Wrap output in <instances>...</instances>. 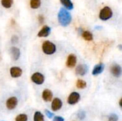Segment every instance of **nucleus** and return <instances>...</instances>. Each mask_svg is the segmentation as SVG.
<instances>
[{
    "instance_id": "obj_1",
    "label": "nucleus",
    "mask_w": 122,
    "mask_h": 121,
    "mask_svg": "<svg viewBox=\"0 0 122 121\" xmlns=\"http://www.w3.org/2000/svg\"><path fill=\"white\" fill-rule=\"evenodd\" d=\"M58 20L61 26H66L71 21V16L69 13V11L61 8L58 14Z\"/></svg>"
},
{
    "instance_id": "obj_2",
    "label": "nucleus",
    "mask_w": 122,
    "mask_h": 121,
    "mask_svg": "<svg viewBox=\"0 0 122 121\" xmlns=\"http://www.w3.org/2000/svg\"><path fill=\"white\" fill-rule=\"evenodd\" d=\"M42 51L46 55H52L56 52V47L54 43L49 41H46L42 44Z\"/></svg>"
},
{
    "instance_id": "obj_3",
    "label": "nucleus",
    "mask_w": 122,
    "mask_h": 121,
    "mask_svg": "<svg viewBox=\"0 0 122 121\" xmlns=\"http://www.w3.org/2000/svg\"><path fill=\"white\" fill-rule=\"evenodd\" d=\"M112 15H113V12L111 8H109V6H105L101 10L99 13V18L102 21H107L111 19Z\"/></svg>"
},
{
    "instance_id": "obj_4",
    "label": "nucleus",
    "mask_w": 122,
    "mask_h": 121,
    "mask_svg": "<svg viewBox=\"0 0 122 121\" xmlns=\"http://www.w3.org/2000/svg\"><path fill=\"white\" fill-rule=\"evenodd\" d=\"M31 79L32 82L34 83L35 84L41 85L44 83L45 78H44V76L42 73H41L39 72H36V73L32 74Z\"/></svg>"
},
{
    "instance_id": "obj_5",
    "label": "nucleus",
    "mask_w": 122,
    "mask_h": 121,
    "mask_svg": "<svg viewBox=\"0 0 122 121\" xmlns=\"http://www.w3.org/2000/svg\"><path fill=\"white\" fill-rule=\"evenodd\" d=\"M80 94L77 92H73L71 93L69 97H68V99H67V102L70 105H75L76 104L79 100H80Z\"/></svg>"
},
{
    "instance_id": "obj_6",
    "label": "nucleus",
    "mask_w": 122,
    "mask_h": 121,
    "mask_svg": "<svg viewBox=\"0 0 122 121\" xmlns=\"http://www.w3.org/2000/svg\"><path fill=\"white\" fill-rule=\"evenodd\" d=\"M18 104V100L16 98V97H10L9 98H8L6 100V106L7 108V109L11 111L14 110Z\"/></svg>"
},
{
    "instance_id": "obj_7",
    "label": "nucleus",
    "mask_w": 122,
    "mask_h": 121,
    "mask_svg": "<svg viewBox=\"0 0 122 121\" xmlns=\"http://www.w3.org/2000/svg\"><path fill=\"white\" fill-rule=\"evenodd\" d=\"M76 61H77L76 56L74 54H69L67 57V60L66 63V66L68 68H74L76 64Z\"/></svg>"
},
{
    "instance_id": "obj_8",
    "label": "nucleus",
    "mask_w": 122,
    "mask_h": 121,
    "mask_svg": "<svg viewBox=\"0 0 122 121\" xmlns=\"http://www.w3.org/2000/svg\"><path fill=\"white\" fill-rule=\"evenodd\" d=\"M111 73L114 77H120L122 75V67L119 64H113L111 67Z\"/></svg>"
},
{
    "instance_id": "obj_9",
    "label": "nucleus",
    "mask_w": 122,
    "mask_h": 121,
    "mask_svg": "<svg viewBox=\"0 0 122 121\" xmlns=\"http://www.w3.org/2000/svg\"><path fill=\"white\" fill-rule=\"evenodd\" d=\"M10 75L12 78H19L22 75V70L17 66L11 67L10 68Z\"/></svg>"
},
{
    "instance_id": "obj_10",
    "label": "nucleus",
    "mask_w": 122,
    "mask_h": 121,
    "mask_svg": "<svg viewBox=\"0 0 122 121\" xmlns=\"http://www.w3.org/2000/svg\"><path fill=\"white\" fill-rule=\"evenodd\" d=\"M51 109L53 111H57L59 110H60L62 107V101L61 99L56 98L52 101L51 103Z\"/></svg>"
},
{
    "instance_id": "obj_11",
    "label": "nucleus",
    "mask_w": 122,
    "mask_h": 121,
    "mask_svg": "<svg viewBox=\"0 0 122 121\" xmlns=\"http://www.w3.org/2000/svg\"><path fill=\"white\" fill-rule=\"evenodd\" d=\"M88 72V66L86 64H80L76 68V73L79 76H84Z\"/></svg>"
},
{
    "instance_id": "obj_12",
    "label": "nucleus",
    "mask_w": 122,
    "mask_h": 121,
    "mask_svg": "<svg viewBox=\"0 0 122 121\" xmlns=\"http://www.w3.org/2000/svg\"><path fill=\"white\" fill-rule=\"evenodd\" d=\"M104 68H105V65H104V63H102L96 65V66L94 67L93 70H92V75H94V76H97V75L101 74V73L104 71Z\"/></svg>"
},
{
    "instance_id": "obj_13",
    "label": "nucleus",
    "mask_w": 122,
    "mask_h": 121,
    "mask_svg": "<svg viewBox=\"0 0 122 121\" xmlns=\"http://www.w3.org/2000/svg\"><path fill=\"white\" fill-rule=\"evenodd\" d=\"M42 98L46 102H49L52 101L53 98V93L51 90L49 89H45L42 92Z\"/></svg>"
},
{
    "instance_id": "obj_14",
    "label": "nucleus",
    "mask_w": 122,
    "mask_h": 121,
    "mask_svg": "<svg viewBox=\"0 0 122 121\" xmlns=\"http://www.w3.org/2000/svg\"><path fill=\"white\" fill-rule=\"evenodd\" d=\"M51 33V28L48 26H44L38 33L39 37H47Z\"/></svg>"
},
{
    "instance_id": "obj_15",
    "label": "nucleus",
    "mask_w": 122,
    "mask_h": 121,
    "mask_svg": "<svg viewBox=\"0 0 122 121\" xmlns=\"http://www.w3.org/2000/svg\"><path fill=\"white\" fill-rule=\"evenodd\" d=\"M10 52H11V57L14 60V61H16L19 58V56H20V50L16 48V47H11V49H10Z\"/></svg>"
},
{
    "instance_id": "obj_16",
    "label": "nucleus",
    "mask_w": 122,
    "mask_h": 121,
    "mask_svg": "<svg viewBox=\"0 0 122 121\" xmlns=\"http://www.w3.org/2000/svg\"><path fill=\"white\" fill-rule=\"evenodd\" d=\"M60 1L62 4V5L64 6L65 8H66L67 9L71 10L74 8L73 4L71 1V0H60Z\"/></svg>"
},
{
    "instance_id": "obj_17",
    "label": "nucleus",
    "mask_w": 122,
    "mask_h": 121,
    "mask_svg": "<svg viewBox=\"0 0 122 121\" xmlns=\"http://www.w3.org/2000/svg\"><path fill=\"white\" fill-rule=\"evenodd\" d=\"M82 37L86 40V41H92L93 40V35L89 31H85L82 33Z\"/></svg>"
},
{
    "instance_id": "obj_18",
    "label": "nucleus",
    "mask_w": 122,
    "mask_h": 121,
    "mask_svg": "<svg viewBox=\"0 0 122 121\" xmlns=\"http://www.w3.org/2000/svg\"><path fill=\"white\" fill-rule=\"evenodd\" d=\"M34 121H44V115L39 111L35 112L34 115Z\"/></svg>"
},
{
    "instance_id": "obj_19",
    "label": "nucleus",
    "mask_w": 122,
    "mask_h": 121,
    "mask_svg": "<svg viewBox=\"0 0 122 121\" xmlns=\"http://www.w3.org/2000/svg\"><path fill=\"white\" fill-rule=\"evenodd\" d=\"M41 6V0H30V6L32 9H38Z\"/></svg>"
},
{
    "instance_id": "obj_20",
    "label": "nucleus",
    "mask_w": 122,
    "mask_h": 121,
    "mask_svg": "<svg viewBox=\"0 0 122 121\" xmlns=\"http://www.w3.org/2000/svg\"><path fill=\"white\" fill-rule=\"evenodd\" d=\"M1 5L4 7H5L6 9H9L12 6L13 0H1Z\"/></svg>"
},
{
    "instance_id": "obj_21",
    "label": "nucleus",
    "mask_w": 122,
    "mask_h": 121,
    "mask_svg": "<svg viewBox=\"0 0 122 121\" xmlns=\"http://www.w3.org/2000/svg\"><path fill=\"white\" fill-rule=\"evenodd\" d=\"M76 87L79 89H84L86 87V83L84 80L79 79L76 82Z\"/></svg>"
},
{
    "instance_id": "obj_22",
    "label": "nucleus",
    "mask_w": 122,
    "mask_h": 121,
    "mask_svg": "<svg viewBox=\"0 0 122 121\" xmlns=\"http://www.w3.org/2000/svg\"><path fill=\"white\" fill-rule=\"evenodd\" d=\"M28 121V116L26 114L24 113H21L18 115L16 118H15V121Z\"/></svg>"
},
{
    "instance_id": "obj_23",
    "label": "nucleus",
    "mask_w": 122,
    "mask_h": 121,
    "mask_svg": "<svg viewBox=\"0 0 122 121\" xmlns=\"http://www.w3.org/2000/svg\"><path fill=\"white\" fill-rule=\"evenodd\" d=\"M118 119H119L118 116H117L116 114H112L109 117L108 121H118Z\"/></svg>"
},
{
    "instance_id": "obj_24",
    "label": "nucleus",
    "mask_w": 122,
    "mask_h": 121,
    "mask_svg": "<svg viewBox=\"0 0 122 121\" xmlns=\"http://www.w3.org/2000/svg\"><path fill=\"white\" fill-rule=\"evenodd\" d=\"M86 117V113L84 111H80L79 113H78V118L81 120L84 119V118Z\"/></svg>"
},
{
    "instance_id": "obj_25",
    "label": "nucleus",
    "mask_w": 122,
    "mask_h": 121,
    "mask_svg": "<svg viewBox=\"0 0 122 121\" xmlns=\"http://www.w3.org/2000/svg\"><path fill=\"white\" fill-rule=\"evenodd\" d=\"M45 114L46 115V116L49 118H52L53 117H54V114L51 113V112H50L49 111H48V110H45Z\"/></svg>"
},
{
    "instance_id": "obj_26",
    "label": "nucleus",
    "mask_w": 122,
    "mask_h": 121,
    "mask_svg": "<svg viewBox=\"0 0 122 121\" xmlns=\"http://www.w3.org/2000/svg\"><path fill=\"white\" fill-rule=\"evenodd\" d=\"M53 121H64V118L61 116H55L53 118Z\"/></svg>"
},
{
    "instance_id": "obj_27",
    "label": "nucleus",
    "mask_w": 122,
    "mask_h": 121,
    "mask_svg": "<svg viewBox=\"0 0 122 121\" xmlns=\"http://www.w3.org/2000/svg\"><path fill=\"white\" fill-rule=\"evenodd\" d=\"M39 20L40 23H42L43 21H44V17H43L42 16H39Z\"/></svg>"
},
{
    "instance_id": "obj_28",
    "label": "nucleus",
    "mask_w": 122,
    "mask_h": 121,
    "mask_svg": "<svg viewBox=\"0 0 122 121\" xmlns=\"http://www.w3.org/2000/svg\"><path fill=\"white\" fill-rule=\"evenodd\" d=\"M122 99H120V101H119V106L120 107H122Z\"/></svg>"
},
{
    "instance_id": "obj_29",
    "label": "nucleus",
    "mask_w": 122,
    "mask_h": 121,
    "mask_svg": "<svg viewBox=\"0 0 122 121\" xmlns=\"http://www.w3.org/2000/svg\"><path fill=\"white\" fill-rule=\"evenodd\" d=\"M0 60H1V56H0Z\"/></svg>"
}]
</instances>
